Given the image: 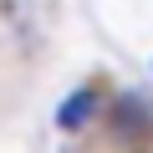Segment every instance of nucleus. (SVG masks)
I'll use <instances>...</instances> for the list:
<instances>
[{"label": "nucleus", "instance_id": "nucleus-1", "mask_svg": "<svg viewBox=\"0 0 153 153\" xmlns=\"http://www.w3.org/2000/svg\"><path fill=\"white\" fill-rule=\"evenodd\" d=\"M92 112H97V92H92V87H76V92L61 97V107H56V128H61V133H76V128L92 123Z\"/></svg>", "mask_w": 153, "mask_h": 153}, {"label": "nucleus", "instance_id": "nucleus-2", "mask_svg": "<svg viewBox=\"0 0 153 153\" xmlns=\"http://www.w3.org/2000/svg\"><path fill=\"white\" fill-rule=\"evenodd\" d=\"M117 112H123V128H128V133H148V128H153V117H148L138 102H123Z\"/></svg>", "mask_w": 153, "mask_h": 153}]
</instances>
